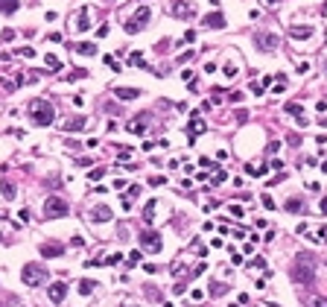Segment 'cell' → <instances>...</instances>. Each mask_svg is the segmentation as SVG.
<instances>
[{
	"instance_id": "1",
	"label": "cell",
	"mask_w": 327,
	"mask_h": 307,
	"mask_svg": "<svg viewBox=\"0 0 327 307\" xmlns=\"http://www.w3.org/2000/svg\"><path fill=\"white\" fill-rule=\"evenodd\" d=\"M29 117L35 120V126H50L56 120V108H53V103L35 97V100H29Z\"/></svg>"
},
{
	"instance_id": "2",
	"label": "cell",
	"mask_w": 327,
	"mask_h": 307,
	"mask_svg": "<svg viewBox=\"0 0 327 307\" xmlns=\"http://www.w3.org/2000/svg\"><path fill=\"white\" fill-rule=\"evenodd\" d=\"M313 266H315L313 255H298L295 263H292V278H295V284L310 287V284H313Z\"/></svg>"
},
{
	"instance_id": "3",
	"label": "cell",
	"mask_w": 327,
	"mask_h": 307,
	"mask_svg": "<svg viewBox=\"0 0 327 307\" xmlns=\"http://www.w3.org/2000/svg\"><path fill=\"white\" fill-rule=\"evenodd\" d=\"M21 278H23L26 287H41V284H47V266L44 263H38V260H32V263L23 266Z\"/></svg>"
},
{
	"instance_id": "4",
	"label": "cell",
	"mask_w": 327,
	"mask_h": 307,
	"mask_svg": "<svg viewBox=\"0 0 327 307\" xmlns=\"http://www.w3.org/2000/svg\"><path fill=\"white\" fill-rule=\"evenodd\" d=\"M149 18H152V9H149V6H138V12L132 15V18H128V21H126L123 26H126V33H128V36H135V33H140L143 26L149 24Z\"/></svg>"
},
{
	"instance_id": "5",
	"label": "cell",
	"mask_w": 327,
	"mask_h": 307,
	"mask_svg": "<svg viewBox=\"0 0 327 307\" xmlns=\"http://www.w3.org/2000/svg\"><path fill=\"white\" fill-rule=\"evenodd\" d=\"M68 211H70V205L64 199H58V196H47V199H44V217H50V220L64 217Z\"/></svg>"
},
{
	"instance_id": "6",
	"label": "cell",
	"mask_w": 327,
	"mask_h": 307,
	"mask_svg": "<svg viewBox=\"0 0 327 307\" xmlns=\"http://www.w3.org/2000/svg\"><path fill=\"white\" fill-rule=\"evenodd\" d=\"M254 44H257V50H263V53H272V50H278V44H280V38L275 36V33H254Z\"/></svg>"
},
{
	"instance_id": "7",
	"label": "cell",
	"mask_w": 327,
	"mask_h": 307,
	"mask_svg": "<svg viewBox=\"0 0 327 307\" xmlns=\"http://www.w3.org/2000/svg\"><path fill=\"white\" fill-rule=\"evenodd\" d=\"M170 15L181 18V21H190V18H196V6L193 3H184V0H173L170 3Z\"/></svg>"
},
{
	"instance_id": "8",
	"label": "cell",
	"mask_w": 327,
	"mask_h": 307,
	"mask_svg": "<svg viewBox=\"0 0 327 307\" xmlns=\"http://www.w3.org/2000/svg\"><path fill=\"white\" fill-rule=\"evenodd\" d=\"M138 240H140V249H146V252H161V246H164L158 231H140Z\"/></svg>"
},
{
	"instance_id": "9",
	"label": "cell",
	"mask_w": 327,
	"mask_h": 307,
	"mask_svg": "<svg viewBox=\"0 0 327 307\" xmlns=\"http://www.w3.org/2000/svg\"><path fill=\"white\" fill-rule=\"evenodd\" d=\"M202 132H208V123L193 117L190 123H187V143H196V135H202Z\"/></svg>"
},
{
	"instance_id": "10",
	"label": "cell",
	"mask_w": 327,
	"mask_h": 307,
	"mask_svg": "<svg viewBox=\"0 0 327 307\" xmlns=\"http://www.w3.org/2000/svg\"><path fill=\"white\" fill-rule=\"evenodd\" d=\"M47 295H50V301H53V304H61V301H64V295H68V284H64V281L50 284Z\"/></svg>"
},
{
	"instance_id": "11",
	"label": "cell",
	"mask_w": 327,
	"mask_h": 307,
	"mask_svg": "<svg viewBox=\"0 0 327 307\" xmlns=\"http://www.w3.org/2000/svg\"><path fill=\"white\" fill-rule=\"evenodd\" d=\"M202 26L205 29H225V15L222 12H210L202 18Z\"/></svg>"
},
{
	"instance_id": "12",
	"label": "cell",
	"mask_w": 327,
	"mask_h": 307,
	"mask_svg": "<svg viewBox=\"0 0 327 307\" xmlns=\"http://www.w3.org/2000/svg\"><path fill=\"white\" fill-rule=\"evenodd\" d=\"M76 29L79 33H88L91 29V6H79V12H76Z\"/></svg>"
},
{
	"instance_id": "13",
	"label": "cell",
	"mask_w": 327,
	"mask_h": 307,
	"mask_svg": "<svg viewBox=\"0 0 327 307\" xmlns=\"http://www.w3.org/2000/svg\"><path fill=\"white\" fill-rule=\"evenodd\" d=\"M91 220L93 223H108V220H111V208H108V205H96V208H91Z\"/></svg>"
},
{
	"instance_id": "14",
	"label": "cell",
	"mask_w": 327,
	"mask_h": 307,
	"mask_svg": "<svg viewBox=\"0 0 327 307\" xmlns=\"http://www.w3.org/2000/svg\"><path fill=\"white\" fill-rule=\"evenodd\" d=\"M41 255H44V258H61V255H64V246H58V243H44V246H41Z\"/></svg>"
},
{
	"instance_id": "15",
	"label": "cell",
	"mask_w": 327,
	"mask_h": 307,
	"mask_svg": "<svg viewBox=\"0 0 327 307\" xmlns=\"http://www.w3.org/2000/svg\"><path fill=\"white\" fill-rule=\"evenodd\" d=\"M283 111H286V114H292V117H298V123H301V126H307V117H304V108L298 106V103H286V106H283Z\"/></svg>"
},
{
	"instance_id": "16",
	"label": "cell",
	"mask_w": 327,
	"mask_h": 307,
	"mask_svg": "<svg viewBox=\"0 0 327 307\" xmlns=\"http://www.w3.org/2000/svg\"><path fill=\"white\" fill-rule=\"evenodd\" d=\"M82 129H88V117H73L64 123V132H82Z\"/></svg>"
},
{
	"instance_id": "17",
	"label": "cell",
	"mask_w": 327,
	"mask_h": 307,
	"mask_svg": "<svg viewBox=\"0 0 327 307\" xmlns=\"http://www.w3.org/2000/svg\"><path fill=\"white\" fill-rule=\"evenodd\" d=\"M114 97H120L123 103H128V100H135V97H140V91H138V88H117V91H114Z\"/></svg>"
},
{
	"instance_id": "18",
	"label": "cell",
	"mask_w": 327,
	"mask_h": 307,
	"mask_svg": "<svg viewBox=\"0 0 327 307\" xmlns=\"http://www.w3.org/2000/svg\"><path fill=\"white\" fill-rule=\"evenodd\" d=\"M0 190H3V199H15V196H18V188L12 185L9 178H3V181H0Z\"/></svg>"
},
{
	"instance_id": "19",
	"label": "cell",
	"mask_w": 327,
	"mask_h": 307,
	"mask_svg": "<svg viewBox=\"0 0 327 307\" xmlns=\"http://www.w3.org/2000/svg\"><path fill=\"white\" fill-rule=\"evenodd\" d=\"M18 12V0H0V15H15Z\"/></svg>"
},
{
	"instance_id": "20",
	"label": "cell",
	"mask_w": 327,
	"mask_h": 307,
	"mask_svg": "<svg viewBox=\"0 0 327 307\" xmlns=\"http://www.w3.org/2000/svg\"><path fill=\"white\" fill-rule=\"evenodd\" d=\"M289 36L292 38H310V36H313V26H292Z\"/></svg>"
},
{
	"instance_id": "21",
	"label": "cell",
	"mask_w": 327,
	"mask_h": 307,
	"mask_svg": "<svg viewBox=\"0 0 327 307\" xmlns=\"http://www.w3.org/2000/svg\"><path fill=\"white\" fill-rule=\"evenodd\" d=\"M76 53H82V56H93L96 53V44H91V41H82V44H76Z\"/></svg>"
},
{
	"instance_id": "22",
	"label": "cell",
	"mask_w": 327,
	"mask_h": 307,
	"mask_svg": "<svg viewBox=\"0 0 327 307\" xmlns=\"http://www.w3.org/2000/svg\"><path fill=\"white\" fill-rule=\"evenodd\" d=\"M138 193H140V185H132V188H128V193L123 196V208H132V199H135Z\"/></svg>"
},
{
	"instance_id": "23",
	"label": "cell",
	"mask_w": 327,
	"mask_h": 307,
	"mask_svg": "<svg viewBox=\"0 0 327 307\" xmlns=\"http://www.w3.org/2000/svg\"><path fill=\"white\" fill-rule=\"evenodd\" d=\"M128 132H132V135H146V123H138V117H135L128 123Z\"/></svg>"
},
{
	"instance_id": "24",
	"label": "cell",
	"mask_w": 327,
	"mask_h": 307,
	"mask_svg": "<svg viewBox=\"0 0 327 307\" xmlns=\"http://www.w3.org/2000/svg\"><path fill=\"white\" fill-rule=\"evenodd\" d=\"M155 205H158V202L152 199V202H146V208H143V220H146V223L155 220Z\"/></svg>"
},
{
	"instance_id": "25",
	"label": "cell",
	"mask_w": 327,
	"mask_h": 307,
	"mask_svg": "<svg viewBox=\"0 0 327 307\" xmlns=\"http://www.w3.org/2000/svg\"><path fill=\"white\" fill-rule=\"evenodd\" d=\"M245 176H266V167H254V164H248V167H245Z\"/></svg>"
},
{
	"instance_id": "26",
	"label": "cell",
	"mask_w": 327,
	"mask_h": 307,
	"mask_svg": "<svg viewBox=\"0 0 327 307\" xmlns=\"http://www.w3.org/2000/svg\"><path fill=\"white\" fill-rule=\"evenodd\" d=\"M307 307H327V298L324 295H313V298L307 301Z\"/></svg>"
},
{
	"instance_id": "27",
	"label": "cell",
	"mask_w": 327,
	"mask_h": 307,
	"mask_svg": "<svg viewBox=\"0 0 327 307\" xmlns=\"http://www.w3.org/2000/svg\"><path fill=\"white\" fill-rule=\"evenodd\" d=\"M79 293L82 295H91L93 293V281H88V278H85V281H79Z\"/></svg>"
},
{
	"instance_id": "28",
	"label": "cell",
	"mask_w": 327,
	"mask_h": 307,
	"mask_svg": "<svg viewBox=\"0 0 327 307\" xmlns=\"http://www.w3.org/2000/svg\"><path fill=\"white\" fill-rule=\"evenodd\" d=\"M128 65H135V68H146V62H143L140 53H132V56H128Z\"/></svg>"
},
{
	"instance_id": "29",
	"label": "cell",
	"mask_w": 327,
	"mask_h": 307,
	"mask_svg": "<svg viewBox=\"0 0 327 307\" xmlns=\"http://www.w3.org/2000/svg\"><path fill=\"white\" fill-rule=\"evenodd\" d=\"M225 178H228V173H225V170H216V173H213V178H210V185H222Z\"/></svg>"
},
{
	"instance_id": "30",
	"label": "cell",
	"mask_w": 327,
	"mask_h": 307,
	"mask_svg": "<svg viewBox=\"0 0 327 307\" xmlns=\"http://www.w3.org/2000/svg\"><path fill=\"white\" fill-rule=\"evenodd\" d=\"M44 65L50 68V71H58V68H61V62H58L56 56H47V59H44Z\"/></svg>"
},
{
	"instance_id": "31",
	"label": "cell",
	"mask_w": 327,
	"mask_h": 307,
	"mask_svg": "<svg viewBox=\"0 0 327 307\" xmlns=\"http://www.w3.org/2000/svg\"><path fill=\"white\" fill-rule=\"evenodd\" d=\"M237 73H240V68H237L234 62H228V65H225V76H228V79H234Z\"/></svg>"
},
{
	"instance_id": "32",
	"label": "cell",
	"mask_w": 327,
	"mask_h": 307,
	"mask_svg": "<svg viewBox=\"0 0 327 307\" xmlns=\"http://www.w3.org/2000/svg\"><path fill=\"white\" fill-rule=\"evenodd\" d=\"M120 260H123V255H120V252H117V255H108V258L103 260L105 266H117V263H120Z\"/></svg>"
},
{
	"instance_id": "33",
	"label": "cell",
	"mask_w": 327,
	"mask_h": 307,
	"mask_svg": "<svg viewBox=\"0 0 327 307\" xmlns=\"http://www.w3.org/2000/svg\"><path fill=\"white\" fill-rule=\"evenodd\" d=\"M103 176H105V167H96V170H91V173H88V178H91V181H100Z\"/></svg>"
},
{
	"instance_id": "34",
	"label": "cell",
	"mask_w": 327,
	"mask_h": 307,
	"mask_svg": "<svg viewBox=\"0 0 327 307\" xmlns=\"http://www.w3.org/2000/svg\"><path fill=\"white\" fill-rule=\"evenodd\" d=\"M140 260H143V258H140V252H132V255L126 258V263H128V266H138Z\"/></svg>"
},
{
	"instance_id": "35",
	"label": "cell",
	"mask_w": 327,
	"mask_h": 307,
	"mask_svg": "<svg viewBox=\"0 0 327 307\" xmlns=\"http://www.w3.org/2000/svg\"><path fill=\"white\" fill-rule=\"evenodd\" d=\"M248 266H251V269H266V260H263V258H254V260H248Z\"/></svg>"
},
{
	"instance_id": "36",
	"label": "cell",
	"mask_w": 327,
	"mask_h": 307,
	"mask_svg": "<svg viewBox=\"0 0 327 307\" xmlns=\"http://www.w3.org/2000/svg\"><path fill=\"white\" fill-rule=\"evenodd\" d=\"M286 211H292V213L301 211V199H289V202H286Z\"/></svg>"
},
{
	"instance_id": "37",
	"label": "cell",
	"mask_w": 327,
	"mask_h": 307,
	"mask_svg": "<svg viewBox=\"0 0 327 307\" xmlns=\"http://www.w3.org/2000/svg\"><path fill=\"white\" fill-rule=\"evenodd\" d=\"M88 76V71H82V68H76V71H70V76L68 79H85Z\"/></svg>"
},
{
	"instance_id": "38",
	"label": "cell",
	"mask_w": 327,
	"mask_h": 307,
	"mask_svg": "<svg viewBox=\"0 0 327 307\" xmlns=\"http://www.w3.org/2000/svg\"><path fill=\"white\" fill-rule=\"evenodd\" d=\"M105 65H108V68H114V71L120 73V65H117V59H114V56H105Z\"/></svg>"
},
{
	"instance_id": "39",
	"label": "cell",
	"mask_w": 327,
	"mask_h": 307,
	"mask_svg": "<svg viewBox=\"0 0 327 307\" xmlns=\"http://www.w3.org/2000/svg\"><path fill=\"white\" fill-rule=\"evenodd\" d=\"M164 181H167L164 176H152V178H149V185H152V188H161Z\"/></svg>"
},
{
	"instance_id": "40",
	"label": "cell",
	"mask_w": 327,
	"mask_h": 307,
	"mask_svg": "<svg viewBox=\"0 0 327 307\" xmlns=\"http://www.w3.org/2000/svg\"><path fill=\"white\" fill-rule=\"evenodd\" d=\"M228 100H231V103H243V100H245V94H240V91H234V94H228Z\"/></svg>"
},
{
	"instance_id": "41",
	"label": "cell",
	"mask_w": 327,
	"mask_h": 307,
	"mask_svg": "<svg viewBox=\"0 0 327 307\" xmlns=\"http://www.w3.org/2000/svg\"><path fill=\"white\" fill-rule=\"evenodd\" d=\"M193 56H196V50H187V53H181V56H178V62H190Z\"/></svg>"
},
{
	"instance_id": "42",
	"label": "cell",
	"mask_w": 327,
	"mask_h": 307,
	"mask_svg": "<svg viewBox=\"0 0 327 307\" xmlns=\"http://www.w3.org/2000/svg\"><path fill=\"white\" fill-rule=\"evenodd\" d=\"M0 38H3V41H12V38H15V29H3V33H0Z\"/></svg>"
},
{
	"instance_id": "43",
	"label": "cell",
	"mask_w": 327,
	"mask_h": 307,
	"mask_svg": "<svg viewBox=\"0 0 327 307\" xmlns=\"http://www.w3.org/2000/svg\"><path fill=\"white\" fill-rule=\"evenodd\" d=\"M263 205H266L269 211H275V199H272V196H269V193H266V196H263Z\"/></svg>"
},
{
	"instance_id": "44",
	"label": "cell",
	"mask_w": 327,
	"mask_h": 307,
	"mask_svg": "<svg viewBox=\"0 0 327 307\" xmlns=\"http://www.w3.org/2000/svg\"><path fill=\"white\" fill-rule=\"evenodd\" d=\"M222 293H228V287H225V284H216V287H213V295H222Z\"/></svg>"
},
{
	"instance_id": "45",
	"label": "cell",
	"mask_w": 327,
	"mask_h": 307,
	"mask_svg": "<svg viewBox=\"0 0 327 307\" xmlns=\"http://www.w3.org/2000/svg\"><path fill=\"white\" fill-rule=\"evenodd\" d=\"M18 53H21V56H26V59H32V56H35L32 47H23V50H18Z\"/></svg>"
},
{
	"instance_id": "46",
	"label": "cell",
	"mask_w": 327,
	"mask_h": 307,
	"mask_svg": "<svg viewBox=\"0 0 327 307\" xmlns=\"http://www.w3.org/2000/svg\"><path fill=\"white\" fill-rule=\"evenodd\" d=\"M128 155H132V149H128V146H126V149H120V152H117V158H120V161H126Z\"/></svg>"
},
{
	"instance_id": "47",
	"label": "cell",
	"mask_w": 327,
	"mask_h": 307,
	"mask_svg": "<svg viewBox=\"0 0 327 307\" xmlns=\"http://www.w3.org/2000/svg\"><path fill=\"white\" fill-rule=\"evenodd\" d=\"M251 94H257V97H260V94H263V85H257V82H251Z\"/></svg>"
},
{
	"instance_id": "48",
	"label": "cell",
	"mask_w": 327,
	"mask_h": 307,
	"mask_svg": "<svg viewBox=\"0 0 327 307\" xmlns=\"http://www.w3.org/2000/svg\"><path fill=\"white\" fill-rule=\"evenodd\" d=\"M228 211H231L234 217H243V208H240V205H231V208H228Z\"/></svg>"
},
{
	"instance_id": "49",
	"label": "cell",
	"mask_w": 327,
	"mask_h": 307,
	"mask_svg": "<svg viewBox=\"0 0 327 307\" xmlns=\"http://www.w3.org/2000/svg\"><path fill=\"white\" fill-rule=\"evenodd\" d=\"M18 220H21V223H26V220H29V211H26V208H23V211H18Z\"/></svg>"
},
{
	"instance_id": "50",
	"label": "cell",
	"mask_w": 327,
	"mask_h": 307,
	"mask_svg": "<svg viewBox=\"0 0 327 307\" xmlns=\"http://www.w3.org/2000/svg\"><path fill=\"white\" fill-rule=\"evenodd\" d=\"M202 295H205L202 290H193V293H190V298H193V301H202Z\"/></svg>"
},
{
	"instance_id": "51",
	"label": "cell",
	"mask_w": 327,
	"mask_h": 307,
	"mask_svg": "<svg viewBox=\"0 0 327 307\" xmlns=\"http://www.w3.org/2000/svg\"><path fill=\"white\" fill-rule=\"evenodd\" d=\"M321 211L327 213V196H324V199H321Z\"/></svg>"
},
{
	"instance_id": "52",
	"label": "cell",
	"mask_w": 327,
	"mask_h": 307,
	"mask_svg": "<svg viewBox=\"0 0 327 307\" xmlns=\"http://www.w3.org/2000/svg\"><path fill=\"white\" fill-rule=\"evenodd\" d=\"M164 307H175V304H173V301H164Z\"/></svg>"
},
{
	"instance_id": "53",
	"label": "cell",
	"mask_w": 327,
	"mask_h": 307,
	"mask_svg": "<svg viewBox=\"0 0 327 307\" xmlns=\"http://www.w3.org/2000/svg\"><path fill=\"white\" fill-rule=\"evenodd\" d=\"M321 170H324V173H327V161H324V164H321Z\"/></svg>"
},
{
	"instance_id": "54",
	"label": "cell",
	"mask_w": 327,
	"mask_h": 307,
	"mask_svg": "<svg viewBox=\"0 0 327 307\" xmlns=\"http://www.w3.org/2000/svg\"><path fill=\"white\" fill-rule=\"evenodd\" d=\"M269 3H272V6H275V3H278V0H269Z\"/></svg>"
},
{
	"instance_id": "55",
	"label": "cell",
	"mask_w": 327,
	"mask_h": 307,
	"mask_svg": "<svg viewBox=\"0 0 327 307\" xmlns=\"http://www.w3.org/2000/svg\"><path fill=\"white\" fill-rule=\"evenodd\" d=\"M126 307H132V304H126Z\"/></svg>"
}]
</instances>
